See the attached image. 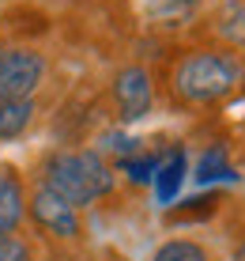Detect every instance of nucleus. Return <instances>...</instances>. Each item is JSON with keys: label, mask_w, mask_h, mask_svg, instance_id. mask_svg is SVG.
<instances>
[{"label": "nucleus", "mask_w": 245, "mask_h": 261, "mask_svg": "<svg viewBox=\"0 0 245 261\" xmlns=\"http://www.w3.org/2000/svg\"><path fill=\"white\" fill-rule=\"evenodd\" d=\"M132 4L143 19L155 27H181L196 12V0H132Z\"/></svg>", "instance_id": "6e6552de"}, {"label": "nucleus", "mask_w": 245, "mask_h": 261, "mask_svg": "<svg viewBox=\"0 0 245 261\" xmlns=\"http://www.w3.org/2000/svg\"><path fill=\"white\" fill-rule=\"evenodd\" d=\"M215 204H219V193H207V197H193V201H185V208L170 212V220H193V216L215 212Z\"/></svg>", "instance_id": "4468645a"}, {"label": "nucleus", "mask_w": 245, "mask_h": 261, "mask_svg": "<svg viewBox=\"0 0 245 261\" xmlns=\"http://www.w3.org/2000/svg\"><path fill=\"white\" fill-rule=\"evenodd\" d=\"M159 159H162V151H147V148H136L132 155H125V159H117V167H121V174L129 178V182H151L155 178V170H159Z\"/></svg>", "instance_id": "9b49d317"}, {"label": "nucleus", "mask_w": 245, "mask_h": 261, "mask_svg": "<svg viewBox=\"0 0 245 261\" xmlns=\"http://www.w3.org/2000/svg\"><path fill=\"white\" fill-rule=\"evenodd\" d=\"M234 261H245V239L238 242V250H234Z\"/></svg>", "instance_id": "dca6fc26"}, {"label": "nucleus", "mask_w": 245, "mask_h": 261, "mask_svg": "<svg viewBox=\"0 0 245 261\" xmlns=\"http://www.w3.org/2000/svg\"><path fill=\"white\" fill-rule=\"evenodd\" d=\"M0 261H30V246L19 235H0Z\"/></svg>", "instance_id": "2eb2a0df"}, {"label": "nucleus", "mask_w": 245, "mask_h": 261, "mask_svg": "<svg viewBox=\"0 0 245 261\" xmlns=\"http://www.w3.org/2000/svg\"><path fill=\"white\" fill-rule=\"evenodd\" d=\"M151 261H211V250L196 239H166Z\"/></svg>", "instance_id": "f8f14e48"}, {"label": "nucleus", "mask_w": 245, "mask_h": 261, "mask_svg": "<svg viewBox=\"0 0 245 261\" xmlns=\"http://www.w3.org/2000/svg\"><path fill=\"white\" fill-rule=\"evenodd\" d=\"M110 95H113V106H117V114H121L125 125L147 118L151 106H155V84H151V72L143 65H125L113 76Z\"/></svg>", "instance_id": "20e7f679"}, {"label": "nucleus", "mask_w": 245, "mask_h": 261, "mask_svg": "<svg viewBox=\"0 0 245 261\" xmlns=\"http://www.w3.org/2000/svg\"><path fill=\"white\" fill-rule=\"evenodd\" d=\"M38 186L53 190L57 197H65L72 208H87V204H95L98 197H106L113 190V170L98 151L60 148L53 155H45Z\"/></svg>", "instance_id": "f03ea898"}, {"label": "nucleus", "mask_w": 245, "mask_h": 261, "mask_svg": "<svg viewBox=\"0 0 245 261\" xmlns=\"http://www.w3.org/2000/svg\"><path fill=\"white\" fill-rule=\"evenodd\" d=\"M26 216V193L15 167L0 163V235H15Z\"/></svg>", "instance_id": "423d86ee"}, {"label": "nucleus", "mask_w": 245, "mask_h": 261, "mask_svg": "<svg viewBox=\"0 0 245 261\" xmlns=\"http://www.w3.org/2000/svg\"><path fill=\"white\" fill-rule=\"evenodd\" d=\"M211 182H238V170L230 163L226 144H211V148L196 159V186H211Z\"/></svg>", "instance_id": "1a4fd4ad"}, {"label": "nucleus", "mask_w": 245, "mask_h": 261, "mask_svg": "<svg viewBox=\"0 0 245 261\" xmlns=\"http://www.w3.org/2000/svg\"><path fill=\"white\" fill-rule=\"evenodd\" d=\"M185 174H189V155H185V144H174L170 151H162L159 159V170H155V197L162 204H170L174 197L181 193V186H185Z\"/></svg>", "instance_id": "0eeeda50"}, {"label": "nucleus", "mask_w": 245, "mask_h": 261, "mask_svg": "<svg viewBox=\"0 0 245 261\" xmlns=\"http://www.w3.org/2000/svg\"><path fill=\"white\" fill-rule=\"evenodd\" d=\"M45 76V57L23 46L0 49V102H19L30 98V91Z\"/></svg>", "instance_id": "7ed1b4c3"}, {"label": "nucleus", "mask_w": 245, "mask_h": 261, "mask_svg": "<svg viewBox=\"0 0 245 261\" xmlns=\"http://www.w3.org/2000/svg\"><path fill=\"white\" fill-rule=\"evenodd\" d=\"M219 31L226 38L234 42V46H245V4H226L223 15H219Z\"/></svg>", "instance_id": "ddd939ff"}, {"label": "nucleus", "mask_w": 245, "mask_h": 261, "mask_svg": "<svg viewBox=\"0 0 245 261\" xmlns=\"http://www.w3.org/2000/svg\"><path fill=\"white\" fill-rule=\"evenodd\" d=\"M245 87V57L238 49H185L170 65V95L177 106L204 110Z\"/></svg>", "instance_id": "f257e3e1"}, {"label": "nucleus", "mask_w": 245, "mask_h": 261, "mask_svg": "<svg viewBox=\"0 0 245 261\" xmlns=\"http://www.w3.org/2000/svg\"><path fill=\"white\" fill-rule=\"evenodd\" d=\"M26 212H30L34 227L49 239H76L79 235V208H72L65 197H57L45 186H38L26 197Z\"/></svg>", "instance_id": "39448f33"}, {"label": "nucleus", "mask_w": 245, "mask_h": 261, "mask_svg": "<svg viewBox=\"0 0 245 261\" xmlns=\"http://www.w3.org/2000/svg\"><path fill=\"white\" fill-rule=\"evenodd\" d=\"M34 118V102L19 98V102H0V140H15L26 133V125Z\"/></svg>", "instance_id": "9d476101"}]
</instances>
